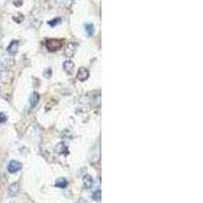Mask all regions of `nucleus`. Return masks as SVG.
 I'll return each mask as SVG.
<instances>
[{"mask_svg":"<svg viewBox=\"0 0 203 203\" xmlns=\"http://www.w3.org/2000/svg\"><path fill=\"white\" fill-rule=\"evenodd\" d=\"M76 49H77V44L70 43V44H68V45L66 46L65 53H64V54H65L67 57H71V56L74 55V53H75Z\"/></svg>","mask_w":203,"mask_h":203,"instance_id":"20e7f679","label":"nucleus"},{"mask_svg":"<svg viewBox=\"0 0 203 203\" xmlns=\"http://www.w3.org/2000/svg\"><path fill=\"white\" fill-rule=\"evenodd\" d=\"M67 180L65 178H58L55 182V186L56 187H59V188H65L67 187Z\"/></svg>","mask_w":203,"mask_h":203,"instance_id":"9d476101","label":"nucleus"},{"mask_svg":"<svg viewBox=\"0 0 203 203\" xmlns=\"http://www.w3.org/2000/svg\"><path fill=\"white\" fill-rule=\"evenodd\" d=\"M77 79L80 80V81H86L87 78H89L90 76V72L89 70H87L86 68H84V67H81V68H79L78 72H77Z\"/></svg>","mask_w":203,"mask_h":203,"instance_id":"7ed1b4c3","label":"nucleus"},{"mask_svg":"<svg viewBox=\"0 0 203 203\" xmlns=\"http://www.w3.org/2000/svg\"><path fill=\"white\" fill-rule=\"evenodd\" d=\"M19 192V184L18 183H13V184L10 185V187L8 189V194L10 197H14L18 194Z\"/></svg>","mask_w":203,"mask_h":203,"instance_id":"39448f33","label":"nucleus"},{"mask_svg":"<svg viewBox=\"0 0 203 203\" xmlns=\"http://www.w3.org/2000/svg\"><path fill=\"white\" fill-rule=\"evenodd\" d=\"M67 150H68V148H67L65 143L61 142V143L57 144V146H56V151L57 152H59V153H67Z\"/></svg>","mask_w":203,"mask_h":203,"instance_id":"9b49d317","label":"nucleus"},{"mask_svg":"<svg viewBox=\"0 0 203 203\" xmlns=\"http://www.w3.org/2000/svg\"><path fill=\"white\" fill-rule=\"evenodd\" d=\"M20 169H22V164L19 161H11L8 164V167H7V171L10 173V174H14V173L18 172Z\"/></svg>","mask_w":203,"mask_h":203,"instance_id":"f257e3e1","label":"nucleus"},{"mask_svg":"<svg viewBox=\"0 0 203 203\" xmlns=\"http://www.w3.org/2000/svg\"><path fill=\"white\" fill-rule=\"evenodd\" d=\"M83 185L86 188H90L94 184V179L90 175H86L83 177Z\"/></svg>","mask_w":203,"mask_h":203,"instance_id":"6e6552de","label":"nucleus"},{"mask_svg":"<svg viewBox=\"0 0 203 203\" xmlns=\"http://www.w3.org/2000/svg\"><path fill=\"white\" fill-rule=\"evenodd\" d=\"M18 41H13V42H11V44L7 47V49H6V51H7V53L10 54V55H13V54H15L16 52H18Z\"/></svg>","mask_w":203,"mask_h":203,"instance_id":"423d86ee","label":"nucleus"},{"mask_svg":"<svg viewBox=\"0 0 203 203\" xmlns=\"http://www.w3.org/2000/svg\"><path fill=\"white\" fill-rule=\"evenodd\" d=\"M74 67H75V65H74V63L70 60H67L63 63V68L67 73H72Z\"/></svg>","mask_w":203,"mask_h":203,"instance_id":"0eeeda50","label":"nucleus"},{"mask_svg":"<svg viewBox=\"0 0 203 203\" xmlns=\"http://www.w3.org/2000/svg\"><path fill=\"white\" fill-rule=\"evenodd\" d=\"M40 100V96L39 94L37 93H33L32 96L30 98V107H35L37 104H38V102Z\"/></svg>","mask_w":203,"mask_h":203,"instance_id":"1a4fd4ad","label":"nucleus"},{"mask_svg":"<svg viewBox=\"0 0 203 203\" xmlns=\"http://www.w3.org/2000/svg\"><path fill=\"white\" fill-rule=\"evenodd\" d=\"M93 199H94V201H101V199H102V192H101V190H97V191L94 192Z\"/></svg>","mask_w":203,"mask_h":203,"instance_id":"ddd939ff","label":"nucleus"},{"mask_svg":"<svg viewBox=\"0 0 203 203\" xmlns=\"http://www.w3.org/2000/svg\"><path fill=\"white\" fill-rule=\"evenodd\" d=\"M86 32L87 36H93L94 33V26L91 23H86Z\"/></svg>","mask_w":203,"mask_h":203,"instance_id":"f8f14e48","label":"nucleus"},{"mask_svg":"<svg viewBox=\"0 0 203 203\" xmlns=\"http://www.w3.org/2000/svg\"><path fill=\"white\" fill-rule=\"evenodd\" d=\"M7 120V117L4 113H0V123H4Z\"/></svg>","mask_w":203,"mask_h":203,"instance_id":"4468645a","label":"nucleus"},{"mask_svg":"<svg viewBox=\"0 0 203 203\" xmlns=\"http://www.w3.org/2000/svg\"><path fill=\"white\" fill-rule=\"evenodd\" d=\"M59 22H60V18H54L53 22H49V25L54 26L56 25V23H59Z\"/></svg>","mask_w":203,"mask_h":203,"instance_id":"2eb2a0df","label":"nucleus"},{"mask_svg":"<svg viewBox=\"0 0 203 203\" xmlns=\"http://www.w3.org/2000/svg\"><path fill=\"white\" fill-rule=\"evenodd\" d=\"M60 47H61V44L59 41L50 40L47 42V48H48V50L51 51V52H55V51L59 50Z\"/></svg>","mask_w":203,"mask_h":203,"instance_id":"f03ea898","label":"nucleus"}]
</instances>
